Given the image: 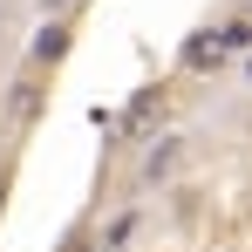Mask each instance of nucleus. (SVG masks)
Returning <instances> with one entry per match:
<instances>
[{"instance_id": "f257e3e1", "label": "nucleus", "mask_w": 252, "mask_h": 252, "mask_svg": "<svg viewBox=\"0 0 252 252\" xmlns=\"http://www.w3.org/2000/svg\"><path fill=\"white\" fill-rule=\"evenodd\" d=\"M157 116H164V89H136V102H129L123 116H116V136L129 143V136H143V129L157 123Z\"/></svg>"}, {"instance_id": "f03ea898", "label": "nucleus", "mask_w": 252, "mask_h": 252, "mask_svg": "<svg viewBox=\"0 0 252 252\" xmlns=\"http://www.w3.org/2000/svg\"><path fill=\"white\" fill-rule=\"evenodd\" d=\"M62 55H68V21H48L41 34H34V48H28V62L48 68V62H62Z\"/></svg>"}, {"instance_id": "7ed1b4c3", "label": "nucleus", "mask_w": 252, "mask_h": 252, "mask_svg": "<svg viewBox=\"0 0 252 252\" xmlns=\"http://www.w3.org/2000/svg\"><path fill=\"white\" fill-rule=\"evenodd\" d=\"M7 116H14V123H34V116H41V82H34V75H21V82H14Z\"/></svg>"}, {"instance_id": "20e7f679", "label": "nucleus", "mask_w": 252, "mask_h": 252, "mask_svg": "<svg viewBox=\"0 0 252 252\" xmlns=\"http://www.w3.org/2000/svg\"><path fill=\"white\" fill-rule=\"evenodd\" d=\"M218 55H225L218 34H191V41H184V68H218Z\"/></svg>"}, {"instance_id": "39448f33", "label": "nucleus", "mask_w": 252, "mask_h": 252, "mask_svg": "<svg viewBox=\"0 0 252 252\" xmlns=\"http://www.w3.org/2000/svg\"><path fill=\"white\" fill-rule=\"evenodd\" d=\"M177 157H184V150H177V136H164V150H150V157H143V177H150V184H157V177H170V164H177Z\"/></svg>"}, {"instance_id": "423d86ee", "label": "nucleus", "mask_w": 252, "mask_h": 252, "mask_svg": "<svg viewBox=\"0 0 252 252\" xmlns=\"http://www.w3.org/2000/svg\"><path fill=\"white\" fill-rule=\"evenodd\" d=\"M218 48H252V21H246V14H239L232 28H218Z\"/></svg>"}, {"instance_id": "0eeeda50", "label": "nucleus", "mask_w": 252, "mask_h": 252, "mask_svg": "<svg viewBox=\"0 0 252 252\" xmlns=\"http://www.w3.org/2000/svg\"><path fill=\"white\" fill-rule=\"evenodd\" d=\"M41 7H48V21H68V14H75L82 0H41Z\"/></svg>"}, {"instance_id": "6e6552de", "label": "nucleus", "mask_w": 252, "mask_h": 252, "mask_svg": "<svg viewBox=\"0 0 252 252\" xmlns=\"http://www.w3.org/2000/svg\"><path fill=\"white\" fill-rule=\"evenodd\" d=\"M246 75H252V55H246Z\"/></svg>"}, {"instance_id": "1a4fd4ad", "label": "nucleus", "mask_w": 252, "mask_h": 252, "mask_svg": "<svg viewBox=\"0 0 252 252\" xmlns=\"http://www.w3.org/2000/svg\"><path fill=\"white\" fill-rule=\"evenodd\" d=\"M102 252H109V246H102Z\"/></svg>"}]
</instances>
